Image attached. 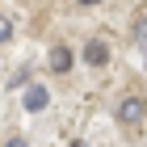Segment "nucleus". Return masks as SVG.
<instances>
[{
  "label": "nucleus",
  "mask_w": 147,
  "mask_h": 147,
  "mask_svg": "<svg viewBox=\"0 0 147 147\" xmlns=\"http://www.w3.org/2000/svg\"><path fill=\"white\" fill-rule=\"evenodd\" d=\"M143 113H147L143 97H126V101L118 105V122H122V126H139V122H143Z\"/></svg>",
  "instance_id": "1"
},
{
  "label": "nucleus",
  "mask_w": 147,
  "mask_h": 147,
  "mask_svg": "<svg viewBox=\"0 0 147 147\" xmlns=\"http://www.w3.org/2000/svg\"><path fill=\"white\" fill-rule=\"evenodd\" d=\"M84 63H88V67H105V63H109V46H105L101 38H88V42H84Z\"/></svg>",
  "instance_id": "2"
},
{
  "label": "nucleus",
  "mask_w": 147,
  "mask_h": 147,
  "mask_svg": "<svg viewBox=\"0 0 147 147\" xmlns=\"http://www.w3.org/2000/svg\"><path fill=\"white\" fill-rule=\"evenodd\" d=\"M71 63H76L71 46H55V51H51V59H46V67H51V71H71Z\"/></svg>",
  "instance_id": "3"
},
{
  "label": "nucleus",
  "mask_w": 147,
  "mask_h": 147,
  "mask_svg": "<svg viewBox=\"0 0 147 147\" xmlns=\"http://www.w3.org/2000/svg\"><path fill=\"white\" fill-rule=\"evenodd\" d=\"M21 101H25V109H30V113H38V109H46V101H51V92H46L42 84H30Z\"/></svg>",
  "instance_id": "4"
},
{
  "label": "nucleus",
  "mask_w": 147,
  "mask_h": 147,
  "mask_svg": "<svg viewBox=\"0 0 147 147\" xmlns=\"http://www.w3.org/2000/svg\"><path fill=\"white\" fill-rule=\"evenodd\" d=\"M9 38H13V21H9V17H0V42H9Z\"/></svg>",
  "instance_id": "5"
},
{
  "label": "nucleus",
  "mask_w": 147,
  "mask_h": 147,
  "mask_svg": "<svg viewBox=\"0 0 147 147\" xmlns=\"http://www.w3.org/2000/svg\"><path fill=\"white\" fill-rule=\"evenodd\" d=\"M4 147H25V139H17V135H13V139H9Z\"/></svg>",
  "instance_id": "6"
},
{
  "label": "nucleus",
  "mask_w": 147,
  "mask_h": 147,
  "mask_svg": "<svg viewBox=\"0 0 147 147\" xmlns=\"http://www.w3.org/2000/svg\"><path fill=\"white\" fill-rule=\"evenodd\" d=\"M80 4H101V0H80Z\"/></svg>",
  "instance_id": "7"
}]
</instances>
